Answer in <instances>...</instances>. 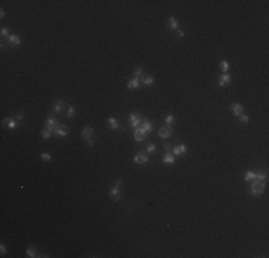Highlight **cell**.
<instances>
[{
	"label": "cell",
	"mask_w": 269,
	"mask_h": 258,
	"mask_svg": "<svg viewBox=\"0 0 269 258\" xmlns=\"http://www.w3.org/2000/svg\"><path fill=\"white\" fill-rule=\"evenodd\" d=\"M255 179H258V181H265V179H266V172H265V171H259V172H256Z\"/></svg>",
	"instance_id": "obj_27"
},
{
	"label": "cell",
	"mask_w": 269,
	"mask_h": 258,
	"mask_svg": "<svg viewBox=\"0 0 269 258\" xmlns=\"http://www.w3.org/2000/svg\"><path fill=\"white\" fill-rule=\"evenodd\" d=\"M140 128L145 130V133H150V132H152V129H153V126H152V123H150L149 121H145L143 123H142V126H140Z\"/></svg>",
	"instance_id": "obj_21"
},
{
	"label": "cell",
	"mask_w": 269,
	"mask_h": 258,
	"mask_svg": "<svg viewBox=\"0 0 269 258\" xmlns=\"http://www.w3.org/2000/svg\"><path fill=\"white\" fill-rule=\"evenodd\" d=\"M6 252H7V250H6V245H4V244H1V245H0V254H1V255H4Z\"/></svg>",
	"instance_id": "obj_36"
},
{
	"label": "cell",
	"mask_w": 269,
	"mask_h": 258,
	"mask_svg": "<svg viewBox=\"0 0 269 258\" xmlns=\"http://www.w3.org/2000/svg\"><path fill=\"white\" fill-rule=\"evenodd\" d=\"M122 184H123V181H122V179H117V181H116V182H114L113 185H114V186H120V185H122Z\"/></svg>",
	"instance_id": "obj_39"
},
{
	"label": "cell",
	"mask_w": 269,
	"mask_h": 258,
	"mask_svg": "<svg viewBox=\"0 0 269 258\" xmlns=\"http://www.w3.org/2000/svg\"><path fill=\"white\" fill-rule=\"evenodd\" d=\"M159 136L163 138V139H169L172 136V128L169 125H166V126H162V128H159Z\"/></svg>",
	"instance_id": "obj_4"
},
{
	"label": "cell",
	"mask_w": 269,
	"mask_h": 258,
	"mask_svg": "<svg viewBox=\"0 0 269 258\" xmlns=\"http://www.w3.org/2000/svg\"><path fill=\"white\" fill-rule=\"evenodd\" d=\"M26 257H27V258L37 257V255H36V250H34L33 247H29V248H27V251H26Z\"/></svg>",
	"instance_id": "obj_23"
},
{
	"label": "cell",
	"mask_w": 269,
	"mask_h": 258,
	"mask_svg": "<svg viewBox=\"0 0 269 258\" xmlns=\"http://www.w3.org/2000/svg\"><path fill=\"white\" fill-rule=\"evenodd\" d=\"M239 121L242 122V123H249V116H248V115H243V113H242V115L239 116Z\"/></svg>",
	"instance_id": "obj_33"
},
{
	"label": "cell",
	"mask_w": 269,
	"mask_h": 258,
	"mask_svg": "<svg viewBox=\"0 0 269 258\" xmlns=\"http://www.w3.org/2000/svg\"><path fill=\"white\" fill-rule=\"evenodd\" d=\"M76 113V109H74V106L73 105H69L67 106V118H73V115Z\"/></svg>",
	"instance_id": "obj_28"
},
{
	"label": "cell",
	"mask_w": 269,
	"mask_h": 258,
	"mask_svg": "<svg viewBox=\"0 0 269 258\" xmlns=\"http://www.w3.org/2000/svg\"><path fill=\"white\" fill-rule=\"evenodd\" d=\"M173 155H176V156H183V155H186V145L180 144V145L175 146V148H173Z\"/></svg>",
	"instance_id": "obj_10"
},
{
	"label": "cell",
	"mask_w": 269,
	"mask_h": 258,
	"mask_svg": "<svg viewBox=\"0 0 269 258\" xmlns=\"http://www.w3.org/2000/svg\"><path fill=\"white\" fill-rule=\"evenodd\" d=\"M7 40L12 46H19V45L22 43V39H20L17 34H10V36L7 37Z\"/></svg>",
	"instance_id": "obj_17"
},
{
	"label": "cell",
	"mask_w": 269,
	"mask_h": 258,
	"mask_svg": "<svg viewBox=\"0 0 269 258\" xmlns=\"http://www.w3.org/2000/svg\"><path fill=\"white\" fill-rule=\"evenodd\" d=\"M0 17H1V19H3V17H4V10H3V9H1V10H0Z\"/></svg>",
	"instance_id": "obj_40"
},
{
	"label": "cell",
	"mask_w": 269,
	"mask_h": 258,
	"mask_svg": "<svg viewBox=\"0 0 269 258\" xmlns=\"http://www.w3.org/2000/svg\"><path fill=\"white\" fill-rule=\"evenodd\" d=\"M183 36H185V32H183L182 29H178V30H176V37H178V39H182Z\"/></svg>",
	"instance_id": "obj_35"
},
{
	"label": "cell",
	"mask_w": 269,
	"mask_h": 258,
	"mask_svg": "<svg viewBox=\"0 0 269 258\" xmlns=\"http://www.w3.org/2000/svg\"><path fill=\"white\" fill-rule=\"evenodd\" d=\"M229 108H230V111H232V113L235 115V116H241L242 113H243V106L241 105V103H236V102H233V103H230L229 105Z\"/></svg>",
	"instance_id": "obj_6"
},
{
	"label": "cell",
	"mask_w": 269,
	"mask_h": 258,
	"mask_svg": "<svg viewBox=\"0 0 269 258\" xmlns=\"http://www.w3.org/2000/svg\"><path fill=\"white\" fill-rule=\"evenodd\" d=\"M219 67L222 69V72H223V73H228V70H229V62H228V60H220Z\"/></svg>",
	"instance_id": "obj_22"
},
{
	"label": "cell",
	"mask_w": 269,
	"mask_h": 258,
	"mask_svg": "<svg viewBox=\"0 0 269 258\" xmlns=\"http://www.w3.org/2000/svg\"><path fill=\"white\" fill-rule=\"evenodd\" d=\"M109 196L113 199V201H119L120 199V196H122V192H120V188L119 186H112L110 188V191H109Z\"/></svg>",
	"instance_id": "obj_5"
},
{
	"label": "cell",
	"mask_w": 269,
	"mask_h": 258,
	"mask_svg": "<svg viewBox=\"0 0 269 258\" xmlns=\"http://www.w3.org/2000/svg\"><path fill=\"white\" fill-rule=\"evenodd\" d=\"M66 106V102L63 100V99H57L56 102L53 103V111L56 113H60L62 111H63V108Z\"/></svg>",
	"instance_id": "obj_11"
},
{
	"label": "cell",
	"mask_w": 269,
	"mask_h": 258,
	"mask_svg": "<svg viewBox=\"0 0 269 258\" xmlns=\"http://www.w3.org/2000/svg\"><path fill=\"white\" fill-rule=\"evenodd\" d=\"M168 29L169 30H178L179 29V22H178V19L175 16H172L169 19V22H168Z\"/></svg>",
	"instance_id": "obj_13"
},
{
	"label": "cell",
	"mask_w": 269,
	"mask_h": 258,
	"mask_svg": "<svg viewBox=\"0 0 269 258\" xmlns=\"http://www.w3.org/2000/svg\"><path fill=\"white\" fill-rule=\"evenodd\" d=\"M163 163H166V165H173V163H175V156H173L171 152H166L165 153V156H163Z\"/></svg>",
	"instance_id": "obj_18"
},
{
	"label": "cell",
	"mask_w": 269,
	"mask_h": 258,
	"mask_svg": "<svg viewBox=\"0 0 269 258\" xmlns=\"http://www.w3.org/2000/svg\"><path fill=\"white\" fill-rule=\"evenodd\" d=\"M145 130L142 128H136L135 129V132H133V138H135V141H138V142H142L143 141V138H145Z\"/></svg>",
	"instance_id": "obj_12"
},
{
	"label": "cell",
	"mask_w": 269,
	"mask_h": 258,
	"mask_svg": "<svg viewBox=\"0 0 269 258\" xmlns=\"http://www.w3.org/2000/svg\"><path fill=\"white\" fill-rule=\"evenodd\" d=\"M16 119L17 121H23V119H25V112H23V111H20V112H17L16 113Z\"/></svg>",
	"instance_id": "obj_34"
},
{
	"label": "cell",
	"mask_w": 269,
	"mask_h": 258,
	"mask_svg": "<svg viewBox=\"0 0 269 258\" xmlns=\"http://www.w3.org/2000/svg\"><path fill=\"white\" fill-rule=\"evenodd\" d=\"M230 81H232V78H230L229 73H222L219 81H218V85H219L220 88H223V86H228L229 83H230Z\"/></svg>",
	"instance_id": "obj_8"
},
{
	"label": "cell",
	"mask_w": 269,
	"mask_h": 258,
	"mask_svg": "<svg viewBox=\"0 0 269 258\" xmlns=\"http://www.w3.org/2000/svg\"><path fill=\"white\" fill-rule=\"evenodd\" d=\"M133 162L138 163V165H147L149 162V156H147L145 152H139L133 156Z\"/></svg>",
	"instance_id": "obj_3"
},
{
	"label": "cell",
	"mask_w": 269,
	"mask_h": 258,
	"mask_svg": "<svg viewBox=\"0 0 269 258\" xmlns=\"http://www.w3.org/2000/svg\"><path fill=\"white\" fill-rule=\"evenodd\" d=\"M107 125L110 126V129H119V122H117V119L114 118V116H110V118H107Z\"/></svg>",
	"instance_id": "obj_19"
},
{
	"label": "cell",
	"mask_w": 269,
	"mask_h": 258,
	"mask_svg": "<svg viewBox=\"0 0 269 258\" xmlns=\"http://www.w3.org/2000/svg\"><path fill=\"white\" fill-rule=\"evenodd\" d=\"M163 149H165V152H169V151H171V145H169V144H165V145H163Z\"/></svg>",
	"instance_id": "obj_38"
},
{
	"label": "cell",
	"mask_w": 269,
	"mask_h": 258,
	"mask_svg": "<svg viewBox=\"0 0 269 258\" xmlns=\"http://www.w3.org/2000/svg\"><path fill=\"white\" fill-rule=\"evenodd\" d=\"M40 158L44 162H50V161H52V156H50V153H47V152H42Z\"/></svg>",
	"instance_id": "obj_31"
},
{
	"label": "cell",
	"mask_w": 269,
	"mask_h": 258,
	"mask_svg": "<svg viewBox=\"0 0 269 258\" xmlns=\"http://www.w3.org/2000/svg\"><path fill=\"white\" fill-rule=\"evenodd\" d=\"M86 145L89 146V148H92V146L95 145V142H93V139L90 138V139H87V142H86Z\"/></svg>",
	"instance_id": "obj_37"
},
{
	"label": "cell",
	"mask_w": 269,
	"mask_h": 258,
	"mask_svg": "<svg viewBox=\"0 0 269 258\" xmlns=\"http://www.w3.org/2000/svg\"><path fill=\"white\" fill-rule=\"evenodd\" d=\"M142 82H143L146 86H152V85H153V82H155V79H153L152 76H145V78L142 79Z\"/></svg>",
	"instance_id": "obj_25"
},
{
	"label": "cell",
	"mask_w": 269,
	"mask_h": 258,
	"mask_svg": "<svg viewBox=\"0 0 269 258\" xmlns=\"http://www.w3.org/2000/svg\"><path fill=\"white\" fill-rule=\"evenodd\" d=\"M129 123H130V126L133 129L139 128V125L142 123V116H140V113H135V112H130L129 113Z\"/></svg>",
	"instance_id": "obj_2"
},
{
	"label": "cell",
	"mask_w": 269,
	"mask_h": 258,
	"mask_svg": "<svg viewBox=\"0 0 269 258\" xmlns=\"http://www.w3.org/2000/svg\"><path fill=\"white\" fill-rule=\"evenodd\" d=\"M165 122H166V125H169V126H171V123H173V122H175V116H173V115H171V113H169V115H166Z\"/></svg>",
	"instance_id": "obj_29"
},
{
	"label": "cell",
	"mask_w": 269,
	"mask_h": 258,
	"mask_svg": "<svg viewBox=\"0 0 269 258\" xmlns=\"http://www.w3.org/2000/svg\"><path fill=\"white\" fill-rule=\"evenodd\" d=\"M145 152L153 155V153L156 152V145H155V144H149V145L146 146V149H145Z\"/></svg>",
	"instance_id": "obj_26"
},
{
	"label": "cell",
	"mask_w": 269,
	"mask_h": 258,
	"mask_svg": "<svg viewBox=\"0 0 269 258\" xmlns=\"http://www.w3.org/2000/svg\"><path fill=\"white\" fill-rule=\"evenodd\" d=\"M82 136L85 138L86 141L90 139V138L93 136V128H92V126H86V128H83V129H82Z\"/></svg>",
	"instance_id": "obj_16"
},
{
	"label": "cell",
	"mask_w": 269,
	"mask_h": 258,
	"mask_svg": "<svg viewBox=\"0 0 269 258\" xmlns=\"http://www.w3.org/2000/svg\"><path fill=\"white\" fill-rule=\"evenodd\" d=\"M3 125H6L9 129H15L17 126V122L13 119V118H10V116H7L6 119H3V122H1Z\"/></svg>",
	"instance_id": "obj_14"
},
{
	"label": "cell",
	"mask_w": 269,
	"mask_h": 258,
	"mask_svg": "<svg viewBox=\"0 0 269 258\" xmlns=\"http://www.w3.org/2000/svg\"><path fill=\"white\" fill-rule=\"evenodd\" d=\"M142 72H143V69H142L140 66H138V67L133 70V78H139V76L142 75Z\"/></svg>",
	"instance_id": "obj_32"
},
{
	"label": "cell",
	"mask_w": 269,
	"mask_h": 258,
	"mask_svg": "<svg viewBox=\"0 0 269 258\" xmlns=\"http://www.w3.org/2000/svg\"><path fill=\"white\" fill-rule=\"evenodd\" d=\"M57 125H59V123H57V121L55 119V118H53V116H52V115H49V116H47V119H46V122H44V128L52 129L53 132H55V129L57 128Z\"/></svg>",
	"instance_id": "obj_9"
},
{
	"label": "cell",
	"mask_w": 269,
	"mask_h": 258,
	"mask_svg": "<svg viewBox=\"0 0 269 258\" xmlns=\"http://www.w3.org/2000/svg\"><path fill=\"white\" fill-rule=\"evenodd\" d=\"M52 133H53V130H52V129H47V128L42 129V138H44V139L50 138V136H52Z\"/></svg>",
	"instance_id": "obj_24"
},
{
	"label": "cell",
	"mask_w": 269,
	"mask_h": 258,
	"mask_svg": "<svg viewBox=\"0 0 269 258\" xmlns=\"http://www.w3.org/2000/svg\"><path fill=\"white\" fill-rule=\"evenodd\" d=\"M139 83H140V79H139V78H132V79L128 81L126 86H128V89H138Z\"/></svg>",
	"instance_id": "obj_15"
},
{
	"label": "cell",
	"mask_w": 269,
	"mask_h": 258,
	"mask_svg": "<svg viewBox=\"0 0 269 258\" xmlns=\"http://www.w3.org/2000/svg\"><path fill=\"white\" fill-rule=\"evenodd\" d=\"M255 177H256V172H255V171H246V172H245V175H243V178H245V181H246V182L253 181Z\"/></svg>",
	"instance_id": "obj_20"
},
{
	"label": "cell",
	"mask_w": 269,
	"mask_h": 258,
	"mask_svg": "<svg viewBox=\"0 0 269 258\" xmlns=\"http://www.w3.org/2000/svg\"><path fill=\"white\" fill-rule=\"evenodd\" d=\"M55 133L60 138L67 136L69 135V126H66V125H57V128L55 129Z\"/></svg>",
	"instance_id": "obj_7"
},
{
	"label": "cell",
	"mask_w": 269,
	"mask_h": 258,
	"mask_svg": "<svg viewBox=\"0 0 269 258\" xmlns=\"http://www.w3.org/2000/svg\"><path fill=\"white\" fill-rule=\"evenodd\" d=\"M265 188H266V185H265L263 181L253 179V184L251 186V194H252L253 196H259V195H262V194L265 192Z\"/></svg>",
	"instance_id": "obj_1"
},
{
	"label": "cell",
	"mask_w": 269,
	"mask_h": 258,
	"mask_svg": "<svg viewBox=\"0 0 269 258\" xmlns=\"http://www.w3.org/2000/svg\"><path fill=\"white\" fill-rule=\"evenodd\" d=\"M0 34H1V37H6V39H7L9 36H10L9 27H1V30H0Z\"/></svg>",
	"instance_id": "obj_30"
}]
</instances>
